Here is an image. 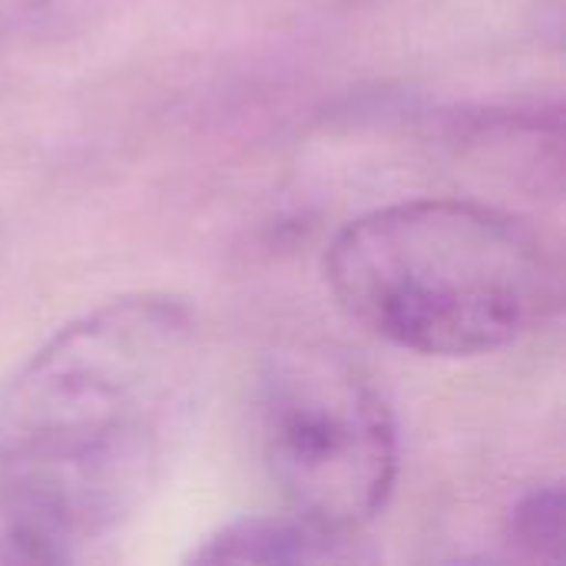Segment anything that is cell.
<instances>
[{
    "instance_id": "3957f363",
    "label": "cell",
    "mask_w": 566,
    "mask_h": 566,
    "mask_svg": "<svg viewBox=\"0 0 566 566\" xmlns=\"http://www.w3.org/2000/svg\"><path fill=\"white\" fill-rule=\"evenodd\" d=\"M259 444L282 501L361 534L391 501L398 434L371 378L328 345H285L259 371Z\"/></svg>"
},
{
    "instance_id": "5b68a950",
    "label": "cell",
    "mask_w": 566,
    "mask_h": 566,
    "mask_svg": "<svg viewBox=\"0 0 566 566\" xmlns=\"http://www.w3.org/2000/svg\"><path fill=\"white\" fill-rule=\"evenodd\" d=\"M564 541V491L537 488L517 501L507 517V544L527 560H557Z\"/></svg>"
},
{
    "instance_id": "277c9868",
    "label": "cell",
    "mask_w": 566,
    "mask_h": 566,
    "mask_svg": "<svg viewBox=\"0 0 566 566\" xmlns=\"http://www.w3.org/2000/svg\"><path fill=\"white\" fill-rule=\"evenodd\" d=\"M361 534L318 524L305 514L239 517L192 551L196 564H358L371 560Z\"/></svg>"
},
{
    "instance_id": "6da1fadb",
    "label": "cell",
    "mask_w": 566,
    "mask_h": 566,
    "mask_svg": "<svg viewBox=\"0 0 566 566\" xmlns=\"http://www.w3.org/2000/svg\"><path fill=\"white\" fill-rule=\"evenodd\" d=\"M199 375L172 295L113 298L43 342L0 391V531L13 557L83 560L153 497Z\"/></svg>"
},
{
    "instance_id": "7a4b0ae2",
    "label": "cell",
    "mask_w": 566,
    "mask_h": 566,
    "mask_svg": "<svg viewBox=\"0 0 566 566\" xmlns=\"http://www.w3.org/2000/svg\"><path fill=\"white\" fill-rule=\"evenodd\" d=\"M325 275L348 318L428 358L504 352L560 302L544 239L468 199H411L352 219L328 245Z\"/></svg>"
}]
</instances>
